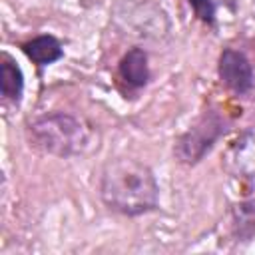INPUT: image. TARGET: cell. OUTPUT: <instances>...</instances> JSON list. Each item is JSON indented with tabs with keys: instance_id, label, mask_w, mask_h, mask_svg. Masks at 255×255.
<instances>
[{
	"instance_id": "cell-1",
	"label": "cell",
	"mask_w": 255,
	"mask_h": 255,
	"mask_svg": "<svg viewBox=\"0 0 255 255\" xmlns=\"http://www.w3.org/2000/svg\"><path fill=\"white\" fill-rule=\"evenodd\" d=\"M100 197L112 211L133 217L157 207L159 187L145 163L133 157H118L102 169Z\"/></svg>"
},
{
	"instance_id": "cell-2",
	"label": "cell",
	"mask_w": 255,
	"mask_h": 255,
	"mask_svg": "<svg viewBox=\"0 0 255 255\" xmlns=\"http://www.w3.org/2000/svg\"><path fill=\"white\" fill-rule=\"evenodd\" d=\"M30 139L44 153L56 157H74L90 147L92 131L80 120L64 112L36 118L30 124Z\"/></svg>"
},
{
	"instance_id": "cell-3",
	"label": "cell",
	"mask_w": 255,
	"mask_h": 255,
	"mask_svg": "<svg viewBox=\"0 0 255 255\" xmlns=\"http://www.w3.org/2000/svg\"><path fill=\"white\" fill-rule=\"evenodd\" d=\"M225 118L213 110L205 112L185 133L179 135L175 141V157L181 163L193 165L203 159V155L213 147V143L223 135L225 131Z\"/></svg>"
},
{
	"instance_id": "cell-4",
	"label": "cell",
	"mask_w": 255,
	"mask_h": 255,
	"mask_svg": "<svg viewBox=\"0 0 255 255\" xmlns=\"http://www.w3.org/2000/svg\"><path fill=\"white\" fill-rule=\"evenodd\" d=\"M223 167L235 177L255 179V126L229 143L223 153Z\"/></svg>"
},
{
	"instance_id": "cell-5",
	"label": "cell",
	"mask_w": 255,
	"mask_h": 255,
	"mask_svg": "<svg viewBox=\"0 0 255 255\" xmlns=\"http://www.w3.org/2000/svg\"><path fill=\"white\" fill-rule=\"evenodd\" d=\"M217 72H219V80L235 94H245L255 84V76H253V68L249 60L241 52L231 50V48L221 52Z\"/></svg>"
},
{
	"instance_id": "cell-6",
	"label": "cell",
	"mask_w": 255,
	"mask_h": 255,
	"mask_svg": "<svg viewBox=\"0 0 255 255\" xmlns=\"http://www.w3.org/2000/svg\"><path fill=\"white\" fill-rule=\"evenodd\" d=\"M120 76L131 88H143L149 80L147 54L141 48H131L120 60Z\"/></svg>"
},
{
	"instance_id": "cell-7",
	"label": "cell",
	"mask_w": 255,
	"mask_h": 255,
	"mask_svg": "<svg viewBox=\"0 0 255 255\" xmlns=\"http://www.w3.org/2000/svg\"><path fill=\"white\" fill-rule=\"evenodd\" d=\"M24 54L38 66H48L64 56L62 44L54 36H38L22 46Z\"/></svg>"
},
{
	"instance_id": "cell-8",
	"label": "cell",
	"mask_w": 255,
	"mask_h": 255,
	"mask_svg": "<svg viewBox=\"0 0 255 255\" xmlns=\"http://www.w3.org/2000/svg\"><path fill=\"white\" fill-rule=\"evenodd\" d=\"M2 80H0V86H2V96L6 100H12V102H18L20 96H22V90H24V76H22V70L10 60V58H2Z\"/></svg>"
},
{
	"instance_id": "cell-9",
	"label": "cell",
	"mask_w": 255,
	"mask_h": 255,
	"mask_svg": "<svg viewBox=\"0 0 255 255\" xmlns=\"http://www.w3.org/2000/svg\"><path fill=\"white\" fill-rule=\"evenodd\" d=\"M187 2L191 4L195 16L201 22H205L209 26L215 22V4H213V0H187Z\"/></svg>"
}]
</instances>
